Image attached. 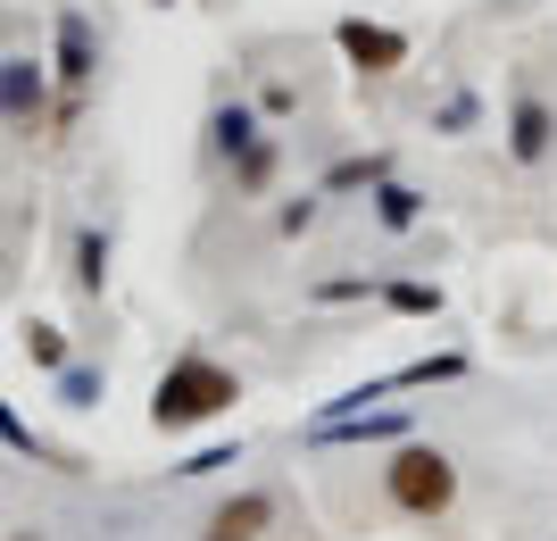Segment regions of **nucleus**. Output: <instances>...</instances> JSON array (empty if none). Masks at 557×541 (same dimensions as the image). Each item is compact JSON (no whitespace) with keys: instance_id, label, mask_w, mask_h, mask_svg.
I'll list each match as a JSON object with an SVG mask.
<instances>
[{"instance_id":"obj_1","label":"nucleus","mask_w":557,"mask_h":541,"mask_svg":"<svg viewBox=\"0 0 557 541\" xmlns=\"http://www.w3.org/2000/svg\"><path fill=\"white\" fill-rule=\"evenodd\" d=\"M233 401H242V376L216 367V358H200V351H184L159 376V392H150V425H159V433H191V425L225 417Z\"/></svg>"},{"instance_id":"obj_2","label":"nucleus","mask_w":557,"mask_h":541,"mask_svg":"<svg viewBox=\"0 0 557 541\" xmlns=\"http://www.w3.org/2000/svg\"><path fill=\"white\" fill-rule=\"evenodd\" d=\"M383 500L417 525L449 517V508H458V458H449L442 442H417V433L392 442V458H383Z\"/></svg>"},{"instance_id":"obj_3","label":"nucleus","mask_w":557,"mask_h":541,"mask_svg":"<svg viewBox=\"0 0 557 541\" xmlns=\"http://www.w3.org/2000/svg\"><path fill=\"white\" fill-rule=\"evenodd\" d=\"M0 118L17 125V134H42V118H50V59L0 50Z\"/></svg>"},{"instance_id":"obj_4","label":"nucleus","mask_w":557,"mask_h":541,"mask_svg":"<svg viewBox=\"0 0 557 541\" xmlns=\"http://www.w3.org/2000/svg\"><path fill=\"white\" fill-rule=\"evenodd\" d=\"M333 50H342L358 75H374V84H383V75L408 67V50H417V42H408L399 25H383V17H342V25H333Z\"/></svg>"},{"instance_id":"obj_5","label":"nucleus","mask_w":557,"mask_h":541,"mask_svg":"<svg viewBox=\"0 0 557 541\" xmlns=\"http://www.w3.org/2000/svg\"><path fill=\"white\" fill-rule=\"evenodd\" d=\"M50 75L67 84V100L100 75V42H92V17H84V9H59V25H50Z\"/></svg>"},{"instance_id":"obj_6","label":"nucleus","mask_w":557,"mask_h":541,"mask_svg":"<svg viewBox=\"0 0 557 541\" xmlns=\"http://www.w3.org/2000/svg\"><path fill=\"white\" fill-rule=\"evenodd\" d=\"M549 150H557V109L541 93H516L508 100V159L516 167H549Z\"/></svg>"},{"instance_id":"obj_7","label":"nucleus","mask_w":557,"mask_h":541,"mask_svg":"<svg viewBox=\"0 0 557 541\" xmlns=\"http://www.w3.org/2000/svg\"><path fill=\"white\" fill-rule=\"evenodd\" d=\"M408 433H417V417H408V408H358V417L308 425V442H325V450H342V442H408Z\"/></svg>"},{"instance_id":"obj_8","label":"nucleus","mask_w":557,"mask_h":541,"mask_svg":"<svg viewBox=\"0 0 557 541\" xmlns=\"http://www.w3.org/2000/svg\"><path fill=\"white\" fill-rule=\"evenodd\" d=\"M267 525H275V492H233L209 508V533L200 541H267Z\"/></svg>"},{"instance_id":"obj_9","label":"nucleus","mask_w":557,"mask_h":541,"mask_svg":"<svg viewBox=\"0 0 557 541\" xmlns=\"http://www.w3.org/2000/svg\"><path fill=\"white\" fill-rule=\"evenodd\" d=\"M424 209H433V200H424L417 184H399V175H383V184L367 192V217L383 225V234H417V225H424Z\"/></svg>"},{"instance_id":"obj_10","label":"nucleus","mask_w":557,"mask_h":541,"mask_svg":"<svg viewBox=\"0 0 557 541\" xmlns=\"http://www.w3.org/2000/svg\"><path fill=\"white\" fill-rule=\"evenodd\" d=\"M225 167H233V200H258V192L275 184V167H283V142L258 134L250 150H242V159H225Z\"/></svg>"},{"instance_id":"obj_11","label":"nucleus","mask_w":557,"mask_h":541,"mask_svg":"<svg viewBox=\"0 0 557 541\" xmlns=\"http://www.w3.org/2000/svg\"><path fill=\"white\" fill-rule=\"evenodd\" d=\"M250 142H258V109H250V100H225V109L209 118V150H216V159H242Z\"/></svg>"},{"instance_id":"obj_12","label":"nucleus","mask_w":557,"mask_h":541,"mask_svg":"<svg viewBox=\"0 0 557 541\" xmlns=\"http://www.w3.org/2000/svg\"><path fill=\"white\" fill-rule=\"evenodd\" d=\"M383 175H392V159H383V150H358V159H333L317 192H325V200H342V192H374Z\"/></svg>"},{"instance_id":"obj_13","label":"nucleus","mask_w":557,"mask_h":541,"mask_svg":"<svg viewBox=\"0 0 557 541\" xmlns=\"http://www.w3.org/2000/svg\"><path fill=\"white\" fill-rule=\"evenodd\" d=\"M100 283H109V234H100V225H84V234H75V292H84V300H100Z\"/></svg>"},{"instance_id":"obj_14","label":"nucleus","mask_w":557,"mask_h":541,"mask_svg":"<svg viewBox=\"0 0 557 541\" xmlns=\"http://www.w3.org/2000/svg\"><path fill=\"white\" fill-rule=\"evenodd\" d=\"M474 125H483V93H442V109H433V134H474Z\"/></svg>"},{"instance_id":"obj_15","label":"nucleus","mask_w":557,"mask_h":541,"mask_svg":"<svg viewBox=\"0 0 557 541\" xmlns=\"http://www.w3.org/2000/svg\"><path fill=\"white\" fill-rule=\"evenodd\" d=\"M392 317H442V283H383Z\"/></svg>"},{"instance_id":"obj_16","label":"nucleus","mask_w":557,"mask_h":541,"mask_svg":"<svg viewBox=\"0 0 557 541\" xmlns=\"http://www.w3.org/2000/svg\"><path fill=\"white\" fill-rule=\"evenodd\" d=\"M25 358H34L42 376H59V367H67V333L42 325V317H25Z\"/></svg>"},{"instance_id":"obj_17","label":"nucleus","mask_w":557,"mask_h":541,"mask_svg":"<svg viewBox=\"0 0 557 541\" xmlns=\"http://www.w3.org/2000/svg\"><path fill=\"white\" fill-rule=\"evenodd\" d=\"M100 383H109V376H100L92 358H67V367H59V401H67V408H92Z\"/></svg>"},{"instance_id":"obj_18","label":"nucleus","mask_w":557,"mask_h":541,"mask_svg":"<svg viewBox=\"0 0 557 541\" xmlns=\"http://www.w3.org/2000/svg\"><path fill=\"white\" fill-rule=\"evenodd\" d=\"M317 217H325V192H300V200H283V209H275V234L300 242V234H317Z\"/></svg>"},{"instance_id":"obj_19","label":"nucleus","mask_w":557,"mask_h":541,"mask_svg":"<svg viewBox=\"0 0 557 541\" xmlns=\"http://www.w3.org/2000/svg\"><path fill=\"white\" fill-rule=\"evenodd\" d=\"M0 442L17 450V458H59V450H50V442H42V433H34V425H25V417H17V408H0Z\"/></svg>"},{"instance_id":"obj_20","label":"nucleus","mask_w":557,"mask_h":541,"mask_svg":"<svg viewBox=\"0 0 557 541\" xmlns=\"http://www.w3.org/2000/svg\"><path fill=\"white\" fill-rule=\"evenodd\" d=\"M367 292V275H333V283H317V300H358Z\"/></svg>"},{"instance_id":"obj_21","label":"nucleus","mask_w":557,"mask_h":541,"mask_svg":"<svg viewBox=\"0 0 557 541\" xmlns=\"http://www.w3.org/2000/svg\"><path fill=\"white\" fill-rule=\"evenodd\" d=\"M9 541H50V533H34V525H25V533H9Z\"/></svg>"},{"instance_id":"obj_22","label":"nucleus","mask_w":557,"mask_h":541,"mask_svg":"<svg viewBox=\"0 0 557 541\" xmlns=\"http://www.w3.org/2000/svg\"><path fill=\"white\" fill-rule=\"evenodd\" d=\"M150 9H175V0H150Z\"/></svg>"},{"instance_id":"obj_23","label":"nucleus","mask_w":557,"mask_h":541,"mask_svg":"<svg viewBox=\"0 0 557 541\" xmlns=\"http://www.w3.org/2000/svg\"><path fill=\"white\" fill-rule=\"evenodd\" d=\"M549 541H557V533H549Z\"/></svg>"}]
</instances>
